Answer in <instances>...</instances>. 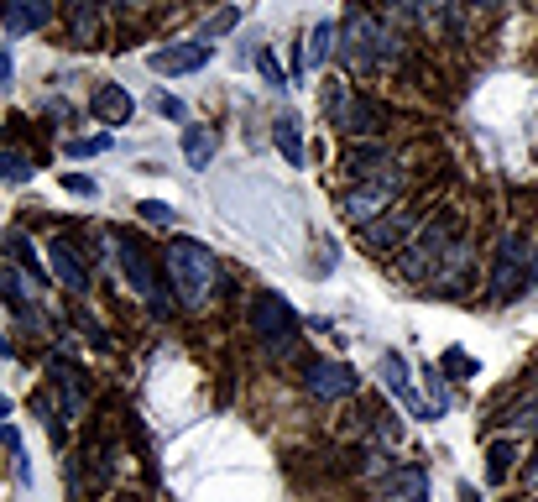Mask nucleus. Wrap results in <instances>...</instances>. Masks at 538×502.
<instances>
[{
  "mask_svg": "<svg viewBox=\"0 0 538 502\" xmlns=\"http://www.w3.org/2000/svg\"><path fill=\"white\" fill-rule=\"evenodd\" d=\"M340 58H345L350 74L377 79V74H387V68H397L408 58V42H403V32H397L392 21H382L377 11H371L366 0H350L345 21H340Z\"/></svg>",
  "mask_w": 538,
  "mask_h": 502,
  "instance_id": "obj_1",
  "label": "nucleus"
},
{
  "mask_svg": "<svg viewBox=\"0 0 538 502\" xmlns=\"http://www.w3.org/2000/svg\"><path fill=\"white\" fill-rule=\"evenodd\" d=\"M162 272H168V288H173L178 309H189V314L209 309V299H215L220 283H225L220 257L194 236H173L168 241V251H162Z\"/></svg>",
  "mask_w": 538,
  "mask_h": 502,
  "instance_id": "obj_2",
  "label": "nucleus"
},
{
  "mask_svg": "<svg viewBox=\"0 0 538 502\" xmlns=\"http://www.w3.org/2000/svg\"><path fill=\"white\" fill-rule=\"evenodd\" d=\"M324 121H330L345 142H371V136H382L387 126V110L361 95V89H350L345 79H330L324 84Z\"/></svg>",
  "mask_w": 538,
  "mask_h": 502,
  "instance_id": "obj_3",
  "label": "nucleus"
},
{
  "mask_svg": "<svg viewBox=\"0 0 538 502\" xmlns=\"http://www.w3.org/2000/svg\"><path fill=\"white\" fill-rule=\"evenodd\" d=\"M450 246H455V215L444 210V215L424 220L403 241V251H397V272H403L408 283H434L439 267H444V257H450Z\"/></svg>",
  "mask_w": 538,
  "mask_h": 502,
  "instance_id": "obj_4",
  "label": "nucleus"
},
{
  "mask_svg": "<svg viewBox=\"0 0 538 502\" xmlns=\"http://www.w3.org/2000/svg\"><path fill=\"white\" fill-rule=\"evenodd\" d=\"M403 189H408V173L392 163V168H382V173L361 178V184H350V189L340 194V215L356 225V231H366L371 220H382L387 210H397V204H403Z\"/></svg>",
  "mask_w": 538,
  "mask_h": 502,
  "instance_id": "obj_5",
  "label": "nucleus"
},
{
  "mask_svg": "<svg viewBox=\"0 0 538 502\" xmlns=\"http://www.w3.org/2000/svg\"><path fill=\"white\" fill-rule=\"evenodd\" d=\"M251 330H256V340H262V351H267L272 361H283V356L298 346L303 319L293 314V304L283 299V293L262 288V293L251 299Z\"/></svg>",
  "mask_w": 538,
  "mask_h": 502,
  "instance_id": "obj_6",
  "label": "nucleus"
},
{
  "mask_svg": "<svg viewBox=\"0 0 538 502\" xmlns=\"http://www.w3.org/2000/svg\"><path fill=\"white\" fill-rule=\"evenodd\" d=\"M528 288H533V278H528V236L523 231H502L497 236V257H491V278H486L491 304H512V299H523Z\"/></svg>",
  "mask_w": 538,
  "mask_h": 502,
  "instance_id": "obj_7",
  "label": "nucleus"
},
{
  "mask_svg": "<svg viewBox=\"0 0 538 502\" xmlns=\"http://www.w3.org/2000/svg\"><path fill=\"white\" fill-rule=\"evenodd\" d=\"M115 246H121V272H126V283L142 293V304L157 314V319H168V299H162V278H157V262H152V251L142 246V241H131V236H115Z\"/></svg>",
  "mask_w": 538,
  "mask_h": 502,
  "instance_id": "obj_8",
  "label": "nucleus"
},
{
  "mask_svg": "<svg viewBox=\"0 0 538 502\" xmlns=\"http://www.w3.org/2000/svg\"><path fill=\"white\" fill-rule=\"evenodd\" d=\"M298 382H303V393H309V398L335 403V398L356 393V367H350V361H330V356H309V361H303V372H298Z\"/></svg>",
  "mask_w": 538,
  "mask_h": 502,
  "instance_id": "obj_9",
  "label": "nucleus"
},
{
  "mask_svg": "<svg viewBox=\"0 0 538 502\" xmlns=\"http://www.w3.org/2000/svg\"><path fill=\"white\" fill-rule=\"evenodd\" d=\"M418 215H424V204H397V210H387L382 220H371L361 241L366 251H377V257H387V251H403L408 231H418Z\"/></svg>",
  "mask_w": 538,
  "mask_h": 502,
  "instance_id": "obj_10",
  "label": "nucleus"
},
{
  "mask_svg": "<svg viewBox=\"0 0 538 502\" xmlns=\"http://www.w3.org/2000/svg\"><path fill=\"white\" fill-rule=\"evenodd\" d=\"M340 168H345V178H356V184H361V178L392 168V147L382 142V136H371V142H345Z\"/></svg>",
  "mask_w": 538,
  "mask_h": 502,
  "instance_id": "obj_11",
  "label": "nucleus"
},
{
  "mask_svg": "<svg viewBox=\"0 0 538 502\" xmlns=\"http://www.w3.org/2000/svg\"><path fill=\"white\" fill-rule=\"evenodd\" d=\"M48 21H53V0H0V27L11 37L42 32Z\"/></svg>",
  "mask_w": 538,
  "mask_h": 502,
  "instance_id": "obj_12",
  "label": "nucleus"
},
{
  "mask_svg": "<svg viewBox=\"0 0 538 502\" xmlns=\"http://www.w3.org/2000/svg\"><path fill=\"white\" fill-rule=\"evenodd\" d=\"M340 53V21H319V27L309 32V42H298V79L303 74H309V68H324V63H330Z\"/></svg>",
  "mask_w": 538,
  "mask_h": 502,
  "instance_id": "obj_13",
  "label": "nucleus"
},
{
  "mask_svg": "<svg viewBox=\"0 0 538 502\" xmlns=\"http://www.w3.org/2000/svg\"><path fill=\"white\" fill-rule=\"evenodd\" d=\"M382 502H429V471L424 466H392L382 476Z\"/></svg>",
  "mask_w": 538,
  "mask_h": 502,
  "instance_id": "obj_14",
  "label": "nucleus"
},
{
  "mask_svg": "<svg viewBox=\"0 0 538 502\" xmlns=\"http://www.w3.org/2000/svg\"><path fill=\"white\" fill-rule=\"evenodd\" d=\"M377 372H382V382L392 387V398H397V403H408V408H413L418 419H439L434 408H429L424 398L413 393V382H408V361L397 356V351H387V356H382V367H377Z\"/></svg>",
  "mask_w": 538,
  "mask_h": 502,
  "instance_id": "obj_15",
  "label": "nucleus"
},
{
  "mask_svg": "<svg viewBox=\"0 0 538 502\" xmlns=\"http://www.w3.org/2000/svg\"><path fill=\"white\" fill-rule=\"evenodd\" d=\"M209 63V42H178V48H162L152 53V68L157 74H199V68Z\"/></svg>",
  "mask_w": 538,
  "mask_h": 502,
  "instance_id": "obj_16",
  "label": "nucleus"
},
{
  "mask_svg": "<svg viewBox=\"0 0 538 502\" xmlns=\"http://www.w3.org/2000/svg\"><path fill=\"white\" fill-rule=\"evenodd\" d=\"M89 110H95V121L100 126H126L136 116V100L126 95L121 84H100L95 89V100H89Z\"/></svg>",
  "mask_w": 538,
  "mask_h": 502,
  "instance_id": "obj_17",
  "label": "nucleus"
},
{
  "mask_svg": "<svg viewBox=\"0 0 538 502\" xmlns=\"http://www.w3.org/2000/svg\"><path fill=\"white\" fill-rule=\"evenodd\" d=\"M48 262H53V278H58L63 288H74V293H89V272H84L79 251L68 246V241H53V246H48Z\"/></svg>",
  "mask_w": 538,
  "mask_h": 502,
  "instance_id": "obj_18",
  "label": "nucleus"
},
{
  "mask_svg": "<svg viewBox=\"0 0 538 502\" xmlns=\"http://www.w3.org/2000/svg\"><path fill=\"white\" fill-rule=\"evenodd\" d=\"M27 272H21V267H11V262H0V299H6L21 319H37V309H32V293H27ZM37 288V283H32Z\"/></svg>",
  "mask_w": 538,
  "mask_h": 502,
  "instance_id": "obj_19",
  "label": "nucleus"
},
{
  "mask_svg": "<svg viewBox=\"0 0 538 502\" xmlns=\"http://www.w3.org/2000/svg\"><path fill=\"white\" fill-rule=\"evenodd\" d=\"M220 152V126H189L183 131V163L189 168H209Z\"/></svg>",
  "mask_w": 538,
  "mask_h": 502,
  "instance_id": "obj_20",
  "label": "nucleus"
},
{
  "mask_svg": "<svg viewBox=\"0 0 538 502\" xmlns=\"http://www.w3.org/2000/svg\"><path fill=\"white\" fill-rule=\"evenodd\" d=\"M471 283V241L465 236H455V246H450V257H444V267H439V278H434V288H465Z\"/></svg>",
  "mask_w": 538,
  "mask_h": 502,
  "instance_id": "obj_21",
  "label": "nucleus"
},
{
  "mask_svg": "<svg viewBox=\"0 0 538 502\" xmlns=\"http://www.w3.org/2000/svg\"><path fill=\"white\" fill-rule=\"evenodd\" d=\"M100 0H74V16H68V32H74L79 48H95L100 42Z\"/></svg>",
  "mask_w": 538,
  "mask_h": 502,
  "instance_id": "obj_22",
  "label": "nucleus"
},
{
  "mask_svg": "<svg viewBox=\"0 0 538 502\" xmlns=\"http://www.w3.org/2000/svg\"><path fill=\"white\" fill-rule=\"evenodd\" d=\"M272 142H277V152H283L293 168H303V157H309V142H303V131H298L293 116H277V121H272Z\"/></svg>",
  "mask_w": 538,
  "mask_h": 502,
  "instance_id": "obj_23",
  "label": "nucleus"
},
{
  "mask_svg": "<svg viewBox=\"0 0 538 502\" xmlns=\"http://www.w3.org/2000/svg\"><path fill=\"white\" fill-rule=\"evenodd\" d=\"M512 461H518V440H491L486 445V476L491 482H507Z\"/></svg>",
  "mask_w": 538,
  "mask_h": 502,
  "instance_id": "obj_24",
  "label": "nucleus"
},
{
  "mask_svg": "<svg viewBox=\"0 0 538 502\" xmlns=\"http://www.w3.org/2000/svg\"><path fill=\"white\" fill-rule=\"evenodd\" d=\"M53 382L63 387V419H79V414H84V377H79L74 367H63Z\"/></svg>",
  "mask_w": 538,
  "mask_h": 502,
  "instance_id": "obj_25",
  "label": "nucleus"
},
{
  "mask_svg": "<svg viewBox=\"0 0 538 502\" xmlns=\"http://www.w3.org/2000/svg\"><path fill=\"white\" fill-rule=\"evenodd\" d=\"M6 251H16V267H21V272H27V278H32L37 288H48V272H42V267H37V257H32V241H27V236H21V231H16V236L6 241Z\"/></svg>",
  "mask_w": 538,
  "mask_h": 502,
  "instance_id": "obj_26",
  "label": "nucleus"
},
{
  "mask_svg": "<svg viewBox=\"0 0 538 502\" xmlns=\"http://www.w3.org/2000/svg\"><path fill=\"white\" fill-rule=\"evenodd\" d=\"M27 178H32L27 152H0V184H27Z\"/></svg>",
  "mask_w": 538,
  "mask_h": 502,
  "instance_id": "obj_27",
  "label": "nucleus"
},
{
  "mask_svg": "<svg viewBox=\"0 0 538 502\" xmlns=\"http://www.w3.org/2000/svg\"><path fill=\"white\" fill-rule=\"evenodd\" d=\"M439 372H455L460 382H471V377L481 372V361H476V356H465L460 346H450V351H444V356H439Z\"/></svg>",
  "mask_w": 538,
  "mask_h": 502,
  "instance_id": "obj_28",
  "label": "nucleus"
},
{
  "mask_svg": "<svg viewBox=\"0 0 538 502\" xmlns=\"http://www.w3.org/2000/svg\"><path fill=\"white\" fill-rule=\"evenodd\" d=\"M497 424H507V429H533V435H538V393H533V398H523L518 408H507V414H502Z\"/></svg>",
  "mask_w": 538,
  "mask_h": 502,
  "instance_id": "obj_29",
  "label": "nucleus"
},
{
  "mask_svg": "<svg viewBox=\"0 0 538 502\" xmlns=\"http://www.w3.org/2000/svg\"><path fill=\"white\" fill-rule=\"evenodd\" d=\"M236 21H241V11H236V6H225V11H215V16L204 21V32H199V42H215V37H225L230 27H236Z\"/></svg>",
  "mask_w": 538,
  "mask_h": 502,
  "instance_id": "obj_30",
  "label": "nucleus"
},
{
  "mask_svg": "<svg viewBox=\"0 0 538 502\" xmlns=\"http://www.w3.org/2000/svg\"><path fill=\"white\" fill-rule=\"evenodd\" d=\"M424 387H429V408H434V414H444V408H450V393H444V372H439V367H424Z\"/></svg>",
  "mask_w": 538,
  "mask_h": 502,
  "instance_id": "obj_31",
  "label": "nucleus"
},
{
  "mask_svg": "<svg viewBox=\"0 0 538 502\" xmlns=\"http://www.w3.org/2000/svg\"><path fill=\"white\" fill-rule=\"evenodd\" d=\"M136 215H142L147 225H173V204H162V199H136Z\"/></svg>",
  "mask_w": 538,
  "mask_h": 502,
  "instance_id": "obj_32",
  "label": "nucleus"
},
{
  "mask_svg": "<svg viewBox=\"0 0 538 502\" xmlns=\"http://www.w3.org/2000/svg\"><path fill=\"white\" fill-rule=\"evenodd\" d=\"M256 74H262V79H267L272 89H283V84H288V74H283V63H277V58H272L267 48L256 53Z\"/></svg>",
  "mask_w": 538,
  "mask_h": 502,
  "instance_id": "obj_33",
  "label": "nucleus"
},
{
  "mask_svg": "<svg viewBox=\"0 0 538 502\" xmlns=\"http://www.w3.org/2000/svg\"><path fill=\"white\" fill-rule=\"evenodd\" d=\"M68 157H95V152H110V136H79V142L63 147Z\"/></svg>",
  "mask_w": 538,
  "mask_h": 502,
  "instance_id": "obj_34",
  "label": "nucleus"
},
{
  "mask_svg": "<svg viewBox=\"0 0 538 502\" xmlns=\"http://www.w3.org/2000/svg\"><path fill=\"white\" fill-rule=\"evenodd\" d=\"M63 189H68V194H79V199H100V184H95V178H84V173H68V178H63Z\"/></svg>",
  "mask_w": 538,
  "mask_h": 502,
  "instance_id": "obj_35",
  "label": "nucleus"
},
{
  "mask_svg": "<svg viewBox=\"0 0 538 502\" xmlns=\"http://www.w3.org/2000/svg\"><path fill=\"white\" fill-rule=\"evenodd\" d=\"M152 110H157V116H168V121H183V116H189V110H183V100H173V95H157Z\"/></svg>",
  "mask_w": 538,
  "mask_h": 502,
  "instance_id": "obj_36",
  "label": "nucleus"
},
{
  "mask_svg": "<svg viewBox=\"0 0 538 502\" xmlns=\"http://www.w3.org/2000/svg\"><path fill=\"white\" fill-rule=\"evenodd\" d=\"M16 79V58H11V42H0V89H11Z\"/></svg>",
  "mask_w": 538,
  "mask_h": 502,
  "instance_id": "obj_37",
  "label": "nucleus"
},
{
  "mask_svg": "<svg viewBox=\"0 0 538 502\" xmlns=\"http://www.w3.org/2000/svg\"><path fill=\"white\" fill-rule=\"evenodd\" d=\"M0 445H6L11 455L21 450V435H16V424H0Z\"/></svg>",
  "mask_w": 538,
  "mask_h": 502,
  "instance_id": "obj_38",
  "label": "nucleus"
},
{
  "mask_svg": "<svg viewBox=\"0 0 538 502\" xmlns=\"http://www.w3.org/2000/svg\"><path fill=\"white\" fill-rule=\"evenodd\" d=\"M465 6H471V11H486V16H491V11H502L507 0H465Z\"/></svg>",
  "mask_w": 538,
  "mask_h": 502,
  "instance_id": "obj_39",
  "label": "nucleus"
},
{
  "mask_svg": "<svg viewBox=\"0 0 538 502\" xmlns=\"http://www.w3.org/2000/svg\"><path fill=\"white\" fill-rule=\"evenodd\" d=\"M460 502H481V492H476L471 482H460Z\"/></svg>",
  "mask_w": 538,
  "mask_h": 502,
  "instance_id": "obj_40",
  "label": "nucleus"
},
{
  "mask_svg": "<svg viewBox=\"0 0 538 502\" xmlns=\"http://www.w3.org/2000/svg\"><path fill=\"white\" fill-rule=\"evenodd\" d=\"M528 487H533V492H538V461H533V466H528Z\"/></svg>",
  "mask_w": 538,
  "mask_h": 502,
  "instance_id": "obj_41",
  "label": "nucleus"
},
{
  "mask_svg": "<svg viewBox=\"0 0 538 502\" xmlns=\"http://www.w3.org/2000/svg\"><path fill=\"white\" fill-rule=\"evenodd\" d=\"M6 419H11V403H6V398H0V424H6Z\"/></svg>",
  "mask_w": 538,
  "mask_h": 502,
  "instance_id": "obj_42",
  "label": "nucleus"
},
{
  "mask_svg": "<svg viewBox=\"0 0 538 502\" xmlns=\"http://www.w3.org/2000/svg\"><path fill=\"white\" fill-rule=\"evenodd\" d=\"M121 6H142V0H121Z\"/></svg>",
  "mask_w": 538,
  "mask_h": 502,
  "instance_id": "obj_43",
  "label": "nucleus"
},
{
  "mask_svg": "<svg viewBox=\"0 0 538 502\" xmlns=\"http://www.w3.org/2000/svg\"><path fill=\"white\" fill-rule=\"evenodd\" d=\"M533 502H538V497H533Z\"/></svg>",
  "mask_w": 538,
  "mask_h": 502,
  "instance_id": "obj_44",
  "label": "nucleus"
}]
</instances>
